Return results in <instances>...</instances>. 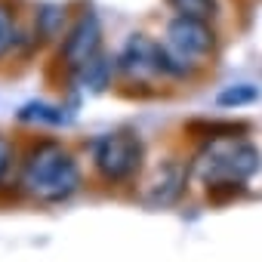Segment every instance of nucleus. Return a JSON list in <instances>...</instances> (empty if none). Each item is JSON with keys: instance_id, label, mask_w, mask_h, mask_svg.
I'll list each match as a JSON object with an SVG mask.
<instances>
[{"instance_id": "6", "label": "nucleus", "mask_w": 262, "mask_h": 262, "mask_svg": "<svg viewBox=\"0 0 262 262\" xmlns=\"http://www.w3.org/2000/svg\"><path fill=\"white\" fill-rule=\"evenodd\" d=\"M167 43L173 53H179L182 59H204L216 50V34L210 28V22L204 19H188V16H176L167 25Z\"/></svg>"}, {"instance_id": "2", "label": "nucleus", "mask_w": 262, "mask_h": 262, "mask_svg": "<svg viewBox=\"0 0 262 262\" xmlns=\"http://www.w3.org/2000/svg\"><path fill=\"white\" fill-rule=\"evenodd\" d=\"M191 170L207 188H234L262 170V155L250 142H237L234 136H219L204 145Z\"/></svg>"}, {"instance_id": "10", "label": "nucleus", "mask_w": 262, "mask_h": 262, "mask_svg": "<svg viewBox=\"0 0 262 262\" xmlns=\"http://www.w3.org/2000/svg\"><path fill=\"white\" fill-rule=\"evenodd\" d=\"M19 120L22 123H50V126H62L68 117L62 108L56 105H47V102H28L19 108Z\"/></svg>"}, {"instance_id": "12", "label": "nucleus", "mask_w": 262, "mask_h": 262, "mask_svg": "<svg viewBox=\"0 0 262 262\" xmlns=\"http://www.w3.org/2000/svg\"><path fill=\"white\" fill-rule=\"evenodd\" d=\"M253 102H259V86H253V83H234V86H225L216 96L219 108H244V105H253Z\"/></svg>"}, {"instance_id": "11", "label": "nucleus", "mask_w": 262, "mask_h": 262, "mask_svg": "<svg viewBox=\"0 0 262 262\" xmlns=\"http://www.w3.org/2000/svg\"><path fill=\"white\" fill-rule=\"evenodd\" d=\"M167 7L176 13V16H188V19H216L219 13V4L216 0H167Z\"/></svg>"}, {"instance_id": "3", "label": "nucleus", "mask_w": 262, "mask_h": 262, "mask_svg": "<svg viewBox=\"0 0 262 262\" xmlns=\"http://www.w3.org/2000/svg\"><path fill=\"white\" fill-rule=\"evenodd\" d=\"M145 161V142L136 129H111L93 139V167L105 182H126L139 176Z\"/></svg>"}, {"instance_id": "8", "label": "nucleus", "mask_w": 262, "mask_h": 262, "mask_svg": "<svg viewBox=\"0 0 262 262\" xmlns=\"http://www.w3.org/2000/svg\"><path fill=\"white\" fill-rule=\"evenodd\" d=\"M117 65L108 59V56H93L83 68H77L71 77H74V83L77 86H83V90H93V93H102V90H108V83H111V71H114Z\"/></svg>"}, {"instance_id": "5", "label": "nucleus", "mask_w": 262, "mask_h": 262, "mask_svg": "<svg viewBox=\"0 0 262 262\" xmlns=\"http://www.w3.org/2000/svg\"><path fill=\"white\" fill-rule=\"evenodd\" d=\"M164 43L151 40L148 34H129L126 43L120 47L114 65L123 77H136V80H148V77H164Z\"/></svg>"}, {"instance_id": "14", "label": "nucleus", "mask_w": 262, "mask_h": 262, "mask_svg": "<svg viewBox=\"0 0 262 262\" xmlns=\"http://www.w3.org/2000/svg\"><path fill=\"white\" fill-rule=\"evenodd\" d=\"M13 161H16V151H13V145L0 136V185H4L7 179H10V173H13Z\"/></svg>"}, {"instance_id": "13", "label": "nucleus", "mask_w": 262, "mask_h": 262, "mask_svg": "<svg viewBox=\"0 0 262 262\" xmlns=\"http://www.w3.org/2000/svg\"><path fill=\"white\" fill-rule=\"evenodd\" d=\"M16 40H19V31H16V13H13L10 4H4V0H0V59H4V56L13 50Z\"/></svg>"}, {"instance_id": "7", "label": "nucleus", "mask_w": 262, "mask_h": 262, "mask_svg": "<svg viewBox=\"0 0 262 262\" xmlns=\"http://www.w3.org/2000/svg\"><path fill=\"white\" fill-rule=\"evenodd\" d=\"M185 182H188V167L170 161V164L158 167L155 176L142 185V201L148 207H170V204H176L182 198Z\"/></svg>"}, {"instance_id": "4", "label": "nucleus", "mask_w": 262, "mask_h": 262, "mask_svg": "<svg viewBox=\"0 0 262 262\" xmlns=\"http://www.w3.org/2000/svg\"><path fill=\"white\" fill-rule=\"evenodd\" d=\"M102 53V25L96 13H80L74 19V25L65 31L62 50H59V62L68 68V74H74L77 68H83L93 56Z\"/></svg>"}, {"instance_id": "1", "label": "nucleus", "mask_w": 262, "mask_h": 262, "mask_svg": "<svg viewBox=\"0 0 262 262\" xmlns=\"http://www.w3.org/2000/svg\"><path fill=\"white\" fill-rule=\"evenodd\" d=\"M19 182L31 198L43 204H62L80 188V167L62 142L40 139L22 158Z\"/></svg>"}, {"instance_id": "9", "label": "nucleus", "mask_w": 262, "mask_h": 262, "mask_svg": "<svg viewBox=\"0 0 262 262\" xmlns=\"http://www.w3.org/2000/svg\"><path fill=\"white\" fill-rule=\"evenodd\" d=\"M62 22H65V7L62 4H40L37 13H34V28H37L40 40H53L62 31Z\"/></svg>"}]
</instances>
